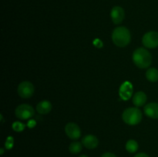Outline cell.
I'll use <instances>...</instances> for the list:
<instances>
[{"label": "cell", "instance_id": "obj_1", "mask_svg": "<svg viewBox=\"0 0 158 157\" xmlns=\"http://www.w3.org/2000/svg\"><path fill=\"white\" fill-rule=\"evenodd\" d=\"M131 35L129 29L124 26H120L113 31V42L120 48H123L131 42Z\"/></svg>", "mask_w": 158, "mask_h": 157}, {"label": "cell", "instance_id": "obj_2", "mask_svg": "<svg viewBox=\"0 0 158 157\" xmlns=\"http://www.w3.org/2000/svg\"><path fill=\"white\" fill-rule=\"evenodd\" d=\"M133 61L140 69H147L152 62V56L146 49L138 48L133 53Z\"/></svg>", "mask_w": 158, "mask_h": 157}, {"label": "cell", "instance_id": "obj_3", "mask_svg": "<svg viewBox=\"0 0 158 157\" xmlns=\"http://www.w3.org/2000/svg\"><path fill=\"white\" fill-rule=\"evenodd\" d=\"M122 119L127 124L131 126L137 125L142 120V112L137 108H127L123 111Z\"/></svg>", "mask_w": 158, "mask_h": 157}, {"label": "cell", "instance_id": "obj_4", "mask_svg": "<svg viewBox=\"0 0 158 157\" xmlns=\"http://www.w3.org/2000/svg\"><path fill=\"white\" fill-rule=\"evenodd\" d=\"M15 115L18 119L21 120L30 119L35 115V110L32 106L28 104H21L18 106L15 111Z\"/></svg>", "mask_w": 158, "mask_h": 157}, {"label": "cell", "instance_id": "obj_5", "mask_svg": "<svg viewBox=\"0 0 158 157\" xmlns=\"http://www.w3.org/2000/svg\"><path fill=\"white\" fill-rule=\"evenodd\" d=\"M18 94L21 98L29 99L32 96L34 93V86L30 82L24 81L18 86Z\"/></svg>", "mask_w": 158, "mask_h": 157}, {"label": "cell", "instance_id": "obj_6", "mask_svg": "<svg viewBox=\"0 0 158 157\" xmlns=\"http://www.w3.org/2000/svg\"><path fill=\"white\" fill-rule=\"evenodd\" d=\"M143 45L148 49H154L158 46V32H148L145 34L142 38Z\"/></svg>", "mask_w": 158, "mask_h": 157}, {"label": "cell", "instance_id": "obj_7", "mask_svg": "<svg viewBox=\"0 0 158 157\" xmlns=\"http://www.w3.org/2000/svg\"><path fill=\"white\" fill-rule=\"evenodd\" d=\"M65 132L66 135L71 139H78L81 135V130L78 125L73 123H69L66 125Z\"/></svg>", "mask_w": 158, "mask_h": 157}, {"label": "cell", "instance_id": "obj_8", "mask_svg": "<svg viewBox=\"0 0 158 157\" xmlns=\"http://www.w3.org/2000/svg\"><path fill=\"white\" fill-rule=\"evenodd\" d=\"M110 16L114 24H120L124 19V10L120 6H114L110 12Z\"/></svg>", "mask_w": 158, "mask_h": 157}, {"label": "cell", "instance_id": "obj_9", "mask_svg": "<svg viewBox=\"0 0 158 157\" xmlns=\"http://www.w3.org/2000/svg\"><path fill=\"white\" fill-rule=\"evenodd\" d=\"M133 90H134V88H133L131 83L127 81L124 82L121 85L120 88V91H119L120 98L123 100H128L132 96Z\"/></svg>", "mask_w": 158, "mask_h": 157}, {"label": "cell", "instance_id": "obj_10", "mask_svg": "<svg viewBox=\"0 0 158 157\" xmlns=\"http://www.w3.org/2000/svg\"><path fill=\"white\" fill-rule=\"evenodd\" d=\"M82 144L89 149H95L99 144V140L95 135H86L82 139Z\"/></svg>", "mask_w": 158, "mask_h": 157}, {"label": "cell", "instance_id": "obj_11", "mask_svg": "<svg viewBox=\"0 0 158 157\" xmlns=\"http://www.w3.org/2000/svg\"><path fill=\"white\" fill-rule=\"evenodd\" d=\"M144 113L151 119H158V103H151L144 106Z\"/></svg>", "mask_w": 158, "mask_h": 157}, {"label": "cell", "instance_id": "obj_12", "mask_svg": "<svg viewBox=\"0 0 158 157\" xmlns=\"http://www.w3.org/2000/svg\"><path fill=\"white\" fill-rule=\"evenodd\" d=\"M52 108V106L50 102L47 101V100H43L37 104L36 110L40 114L45 115V114H48L49 112H50Z\"/></svg>", "mask_w": 158, "mask_h": 157}, {"label": "cell", "instance_id": "obj_13", "mask_svg": "<svg viewBox=\"0 0 158 157\" xmlns=\"http://www.w3.org/2000/svg\"><path fill=\"white\" fill-rule=\"evenodd\" d=\"M147 102V95L142 91L136 92L133 97V103L137 107H140L143 106Z\"/></svg>", "mask_w": 158, "mask_h": 157}, {"label": "cell", "instance_id": "obj_14", "mask_svg": "<svg viewBox=\"0 0 158 157\" xmlns=\"http://www.w3.org/2000/svg\"><path fill=\"white\" fill-rule=\"evenodd\" d=\"M146 77L148 81L152 83L158 81V70L156 68H150L146 72Z\"/></svg>", "mask_w": 158, "mask_h": 157}, {"label": "cell", "instance_id": "obj_15", "mask_svg": "<svg viewBox=\"0 0 158 157\" xmlns=\"http://www.w3.org/2000/svg\"><path fill=\"white\" fill-rule=\"evenodd\" d=\"M126 149L127 152H131V153H134L138 149V143L134 139L128 140L126 144Z\"/></svg>", "mask_w": 158, "mask_h": 157}, {"label": "cell", "instance_id": "obj_16", "mask_svg": "<svg viewBox=\"0 0 158 157\" xmlns=\"http://www.w3.org/2000/svg\"><path fill=\"white\" fill-rule=\"evenodd\" d=\"M82 143L80 142H73L69 146V152L72 154H78L79 152H81L82 150Z\"/></svg>", "mask_w": 158, "mask_h": 157}, {"label": "cell", "instance_id": "obj_17", "mask_svg": "<svg viewBox=\"0 0 158 157\" xmlns=\"http://www.w3.org/2000/svg\"><path fill=\"white\" fill-rule=\"evenodd\" d=\"M25 127H26V125L20 122H15L12 124V129L15 132H22L23 130H24Z\"/></svg>", "mask_w": 158, "mask_h": 157}, {"label": "cell", "instance_id": "obj_18", "mask_svg": "<svg viewBox=\"0 0 158 157\" xmlns=\"http://www.w3.org/2000/svg\"><path fill=\"white\" fill-rule=\"evenodd\" d=\"M14 145V139L12 136H9L6 139V143H5V146L7 149H11L13 147Z\"/></svg>", "mask_w": 158, "mask_h": 157}, {"label": "cell", "instance_id": "obj_19", "mask_svg": "<svg viewBox=\"0 0 158 157\" xmlns=\"http://www.w3.org/2000/svg\"><path fill=\"white\" fill-rule=\"evenodd\" d=\"M101 157H117L116 155H114L112 152H105L104 154L101 155Z\"/></svg>", "mask_w": 158, "mask_h": 157}, {"label": "cell", "instance_id": "obj_20", "mask_svg": "<svg viewBox=\"0 0 158 157\" xmlns=\"http://www.w3.org/2000/svg\"><path fill=\"white\" fill-rule=\"evenodd\" d=\"M35 124H36V123H35V122L34 121V120H30V121L28 123V126H29V128H32L35 126Z\"/></svg>", "mask_w": 158, "mask_h": 157}, {"label": "cell", "instance_id": "obj_21", "mask_svg": "<svg viewBox=\"0 0 158 157\" xmlns=\"http://www.w3.org/2000/svg\"><path fill=\"white\" fill-rule=\"evenodd\" d=\"M134 157H149V155H147L146 153H143V152H140V153L137 154Z\"/></svg>", "mask_w": 158, "mask_h": 157}, {"label": "cell", "instance_id": "obj_22", "mask_svg": "<svg viewBox=\"0 0 158 157\" xmlns=\"http://www.w3.org/2000/svg\"><path fill=\"white\" fill-rule=\"evenodd\" d=\"M79 157H88L87 155H80V156H79Z\"/></svg>", "mask_w": 158, "mask_h": 157}, {"label": "cell", "instance_id": "obj_23", "mask_svg": "<svg viewBox=\"0 0 158 157\" xmlns=\"http://www.w3.org/2000/svg\"><path fill=\"white\" fill-rule=\"evenodd\" d=\"M1 154H3V149H1Z\"/></svg>", "mask_w": 158, "mask_h": 157}]
</instances>
